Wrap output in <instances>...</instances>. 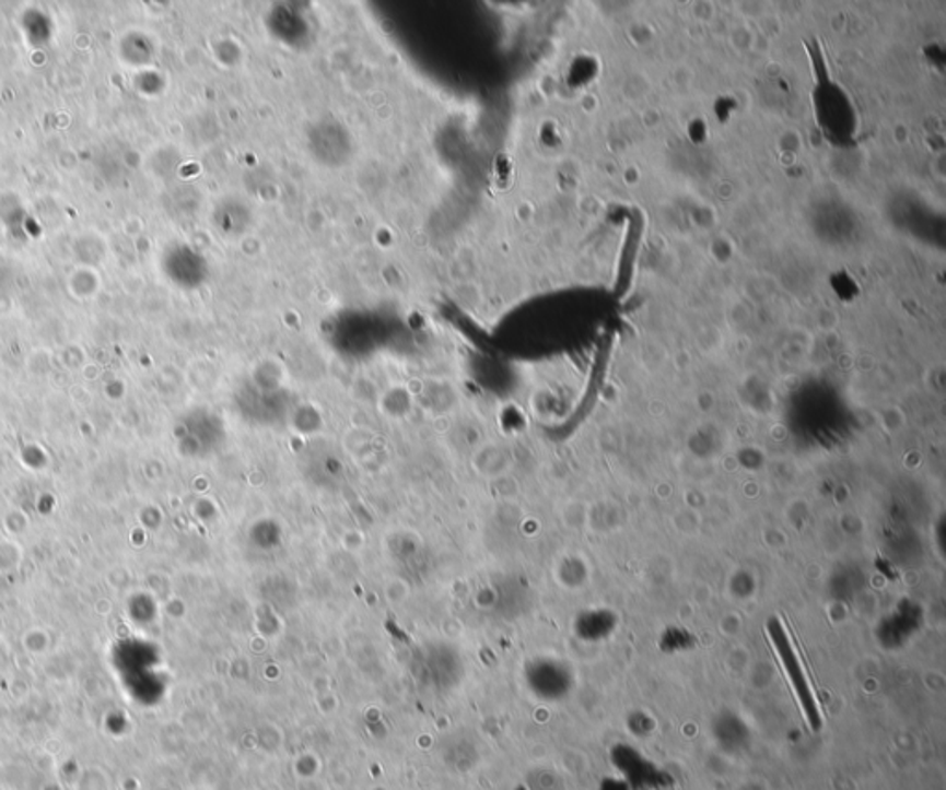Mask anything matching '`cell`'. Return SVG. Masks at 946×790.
Segmentation results:
<instances>
[{
	"label": "cell",
	"mask_w": 946,
	"mask_h": 790,
	"mask_svg": "<svg viewBox=\"0 0 946 790\" xmlns=\"http://www.w3.org/2000/svg\"><path fill=\"white\" fill-rule=\"evenodd\" d=\"M773 641L774 648H776V652H779L780 661H782V665L786 669L787 676L792 680L793 689L797 693L798 701H801V706H803L804 717H806L808 724L811 726L814 730H819V728H821V715H819L816 696H814V693L809 689L806 676H804L803 669H801L797 656L793 652L792 645L787 641L786 634L780 630V628H776V630H773Z\"/></svg>",
	"instance_id": "6da1fadb"
}]
</instances>
